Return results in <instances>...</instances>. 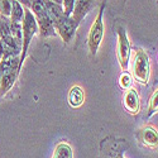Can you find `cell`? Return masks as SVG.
<instances>
[{
    "instance_id": "cell-5",
    "label": "cell",
    "mask_w": 158,
    "mask_h": 158,
    "mask_svg": "<svg viewBox=\"0 0 158 158\" xmlns=\"http://www.w3.org/2000/svg\"><path fill=\"white\" fill-rule=\"evenodd\" d=\"M78 23L72 18V17H66L62 15L55 24V31L61 35V38L63 39L64 43H69L72 41V38L75 35V32L77 29Z\"/></svg>"
},
{
    "instance_id": "cell-2",
    "label": "cell",
    "mask_w": 158,
    "mask_h": 158,
    "mask_svg": "<svg viewBox=\"0 0 158 158\" xmlns=\"http://www.w3.org/2000/svg\"><path fill=\"white\" fill-rule=\"evenodd\" d=\"M22 31H23V41H22V52H20V57H19V67L22 70L23 62L27 57V52L31 46L32 38L34 34L38 32V25L35 22L34 15L32 14L31 10H24V17L22 20Z\"/></svg>"
},
{
    "instance_id": "cell-17",
    "label": "cell",
    "mask_w": 158,
    "mask_h": 158,
    "mask_svg": "<svg viewBox=\"0 0 158 158\" xmlns=\"http://www.w3.org/2000/svg\"><path fill=\"white\" fill-rule=\"evenodd\" d=\"M157 99H158V91L154 90V93L152 94L151 99H149V104H148V114H147V118H151L152 115H154L157 113V108H158V102H157Z\"/></svg>"
},
{
    "instance_id": "cell-10",
    "label": "cell",
    "mask_w": 158,
    "mask_h": 158,
    "mask_svg": "<svg viewBox=\"0 0 158 158\" xmlns=\"http://www.w3.org/2000/svg\"><path fill=\"white\" fill-rule=\"evenodd\" d=\"M19 75V71H9L3 75H0V95H5L11 90V87L14 86L17 77Z\"/></svg>"
},
{
    "instance_id": "cell-7",
    "label": "cell",
    "mask_w": 158,
    "mask_h": 158,
    "mask_svg": "<svg viewBox=\"0 0 158 158\" xmlns=\"http://www.w3.org/2000/svg\"><path fill=\"white\" fill-rule=\"evenodd\" d=\"M137 138L138 140L146 147L149 148H157V142H158V137H157V130L153 128H143L137 133Z\"/></svg>"
},
{
    "instance_id": "cell-19",
    "label": "cell",
    "mask_w": 158,
    "mask_h": 158,
    "mask_svg": "<svg viewBox=\"0 0 158 158\" xmlns=\"http://www.w3.org/2000/svg\"><path fill=\"white\" fill-rule=\"evenodd\" d=\"M119 85H120V87L124 89V90L130 89L131 85H133V78H131V76H130L127 71H124V72L122 73V76H120V78H119Z\"/></svg>"
},
{
    "instance_id": "cell-23",
    "label": "cell",
    "mask_w": 158,
    "mask_h": 158,
    "mask_svg": "<svg viewBox=\"0 0 158 158\" xmlns=\"http://www.w3.org/2000/svg\"><path fill=\"white\" fill-rule=\"evenodd\" d=\"M51 2H53V3H56V4H60V5H61V2H62V0H51Z\"/></svg>"
},
{
    "instance_id": "cell-11",
    "label": "cell",
    "mask_w": 158,
    "mask_h": 158,
    "mask_svg": "<svg viewBox=\"0 0 158 158\" xmlns=\"http://www.w3.org/2000/svg\"><path fill=\"white\" fill-rule=\"evenodd\" d=\"M85 94L80 86H73L69 93V104L72 108H80L84 104Z\"/></svg>"
},
{
    "instance_id": "cell-18",
    "label": "cell",
    "mask_w": 158,
    "mask_h": 158,
    "mask_svg": "<svg viewBox=\"0 0 158 158\" xmlns=\"http://www.w3.org/2000/svg\"><path fill=\"white\" fill-rule=\"evenodd\" d=\"M11 0H0V17L10 18Z\"/></svg>"
},
{
    "instance_id": "cell-1",
    "label": "cell",
    "mask_w": 158,
    "mask_h": 158,
    "mask_svg": "<svg viewBox=\"0 0 158 158\" xmlns=\"http://www.w3.org/2000/svg\"><path fill=\"white\" fill-rule=\"evenodd\" d=\"M32 14L35 18L38 31L42 37H51L55 35L56 31L53 27V23L49 19L47 14V8H46V0H32L31 3Z\"/></svg>"
},
{
    "instance_id": "cell-12",
    "label": "cell",
    "mask_w": 158,
    "mask_h": 158,
    "mask_svg": "<svg viewBox=\"0 0 158 158\" xmlns=\"http://www.w3.org/2000/svg\"><path fill=\"white\" fill-rule=\"evenodd\" d=\"M46 8H47V14L49 17V19L52 20V23H56L63 14V9L60 4H56L51 0H46Z\"/></svg>"
},
{
    "instance_id": "cell-4",
    "label": "cell",
    "mask_w": 158,
    "mask_h": 158,
    "mask_svg": "<svg viewBox=\"0 0 158 158\" xmlns=\"http://www.w3.org/2000/svg\"><path fill=\"white\" fill-rule=\"evenodd\" d=\"M104 8H105V4H101L99 14H98L95 22L93 23V25H91V29H90V33H89V37H87L89 49H90L93 56L96 55V52L100 47V43L102 41V37H104V24H102Z\"/></svg>"
},
{
    "instance_id": "cell-21",
    "label": "cell",
    "mask_w": 158,
    "mask_h": 158,
    "mask_svg": "<svg viewBox=\"0 0 158 158\" xmlns=\"http://www.w3.org/2000/svg\"><path fill=\"white\" fill-rule=\"evenodd\" d=\"M109 158H124V157H123V153H122V152H115V153H113Z\"/></svg>"
},
{
    "instance_id": "cell-16",
    "label": "cell",
    "mask_w": 158,
    "mask_h": 158,
    "mask_svg": "<svg viewBox=\"0 0 158 158\" xmlns=\"http://www.w3.org/2000/svg\"><path fill=\"white\" fill-rule=\"evenodd\" d=\"M24 17V9L18 0H11V11H10V20L13 22H22Z\"/></svg>"
},
{
    "instance_id": "cell-3",
    "label": "cell",
    "mask_w": 158,
    "mask_h": 158,
    "mask_svg": "<svg viewBox=\"0 0 158 158\" xmlns=\"http://www.w3.org/2000/svg\"><path fill=\"white\" fill-rule=\"evenodd\" d=\"M151 75V63L148 55L142 48H137L133 57V76L140 84H147Z\"/></svg>"
},
{
    "instance_id": "cell-15",
    "label": "cell",
    "mask_w": 158,
    "mask_h": 158,
    "mask_svg": "<svg viewBox=\"0 0 158 158\" xmlns=\"http://www.w3.org/2000/svg\"><path fill=\"white\" fill-rule=\"evenodd\" d=\"M9 32L13 39L22 47V41H23V31H22V22H13L10 20L9 23Z\"/></svg>"
},
{
    "instance_id": "cell-13",
    "label": "cell",
    "mask_w": 158,
    "mask_h": 158,
    "mask_svg": "<svg viewBox=\"0 0 158 158\" xmlns=\"http://www.w3.org/2000/svg\"><path fill=\"white\" fill-rule=\"evenodd\" d=\"M20 71L19 67V57H9L0 61V75H3L9 71Z\"/></svg>"
},
{
    "instance_id": "cell-8",
    "label": "cell",
    "mask_w": 158,
    "mask_h": 158,
    "mask_svg": "<svg viewBox=\"0 0 158 158\" xmlns=\"http://www.w3.org/2000/svg\"><path fill=\"white\" fill-rule=\"evenodd\" d=\"M124 106L130 114H138L140 109L139 95L134 89H128L124 95Z\"/></svg>"
},
{
    "instance_id": "cell-20",
    "label": "cell",
    "mask_w": 158,
    "mask_h": 158,
    "mask_svg": "<svg viewBox=\"0 0 158 158\" xmlns=\"http://www.w3.org/2000/svg\"><path fill=\"white\" fill-rule=\"evenodd\" d=\"M75 2L76 0H62L61 2V6L63 9V14L66 17H71L73 6H75Z\"/></svg>"
},
{
    "instance_id": "cell-6",
    "label": "cell",
    "mask_w": 158,
    "mask_h": 158,
    "mask_svg": "<svg viewBox=\"0 0 158 158\" xmlns=\"http://www.w3.org/2000/svg\"><path fill=\"white\" fill-rule=\"evenodd\" d=\"M130 57V43L127 35V31L124 28L118 29V60L123 71L128 70Z\"/></svg>"
},
{
    "instance_id": "cell-14",
    "label": "cell",
    "mask_w": 158,
    "mask_h": 158,
    "mask_svg": "<svg viewBox=\"0 0 158 158\" xmlns=\"http://www.w3.org/2000/svg\"><path fill=\"white\" fill-rule=\"evenodd\" d=\"M72 157H73L72 148L70 144L66 142L57 144L55 148V152H53V156H52V158H72Z\"/></svg>"
},
{
    "instance_id": "cell-9",
    "label": "cell",
    "mask_w": 158,
    "mask_h": 158,
    "mask_svg": "<svg viewBox=\"0 0 158 158\" xmlns=\"http://www.w3.org/2000/svg\"><path fill=\"white\" fill-rule=\"evenodd\" d=\"M93 3H94V0H76L71 17L77 23H80L85 18V15L90 11L91 6H93Z\"/></svg>"
},
{
    "instance_id": "cell-22",
    "label": "cell",
    "mask_w": 158,
    "mask_h": 158,
    "mask_svg": "<svg viewBox=\"0 0 158 158\" xmlns=\"http://www.w3.org/2000/svg\"><path fill=\"white\" fill-rule=\"evenodd\" d=\"M18 2H19L20 4H24V5H27V6H31L32 0H18Z\"/></svg>"
}]
</instances>
